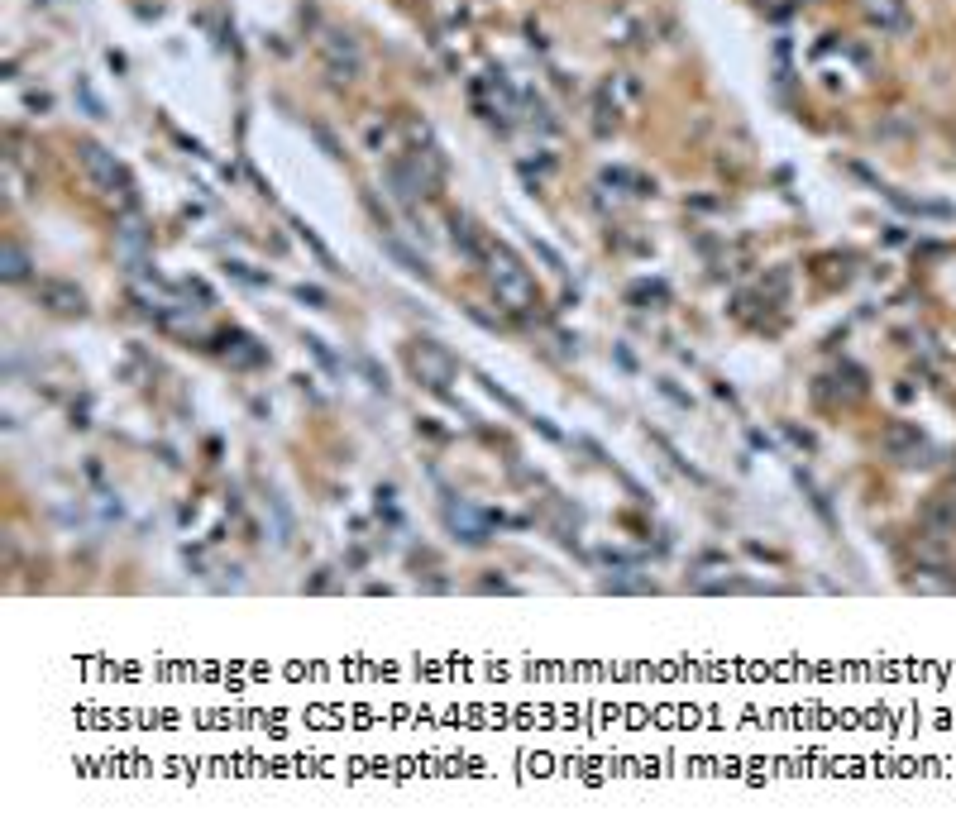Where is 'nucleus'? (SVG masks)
<instances>
[{
    "label": "nucleus",
    "instance_id": "20e7f679",
    "mask_svg": "<svg viewBox=\"0 0 956 836\" xmlns=\"http://www.w3.org/2000/svg\"><path fill=\"white\" fill-rule=\"evenodd\" d=\"M412 373L426 387H445L450 378H455V359H450L440 344H416L412 349Z\"/></svg>",
    "mask_w": 956,
    "mask_h": 836
},
{
    "label": "nucleus",
    "instance_id": "f03ea898",
    "mask_svg": "<svg viewBox=\"0 0 956 836\" xmlns=\"http://www.w3.org/2000/svg\"><path fill=\"white\" fill-rule=\"evenodd\" d=\"M77 158H82V168H87V177L101 187L106 196H120V201H130V172L120 168V158L110 149H101V144H82L77 149Z\"/></svg>",
    "mask_w": 956,
    "mask_h": 836
},
{
    "label": "nucleus",
    "instance_id": "f257e3e1",
    "mask_svg": "<svg viewBox=\"0 0 956 836\" xmlns=\"http://www.w3.org/2000/svg\"><path fill=\"white\" fill-rule=\"evenodd\" d=\"M483 268H488V282H493V292H498L502 306H512V311H531V306H536V282H531V273L522 268V258L512 254V249H502V244L488 239Z\"/></svg>",
    "mask_w": 956,
    "mask_h": 836
},
{
    "label": "nucleus",
    "instance_id": "7ed1b4c3",
    "mask_svg": "<svg viewBox=\"0 0 956 836\" xmlns=\"http://www.w3.org/2000/svg\"><path fill=\"white\" fill-rule=\"evenodd\" d=\"M321 58H326V67H330V77H335V82H359V72H364V53H359V43L349 39V34H335V29L321 39Z\"/></svg>",
    "mask_w": 956,
    "mask_h": 836
},
{
    "label": "nucleus",
    "instance_id": "423d86ee",
    "mask_svg": "<svg viewBox=\"0 0 956 836\" xmlns=\"http://www.w3.org/2000/svg\"><path fill=\"white\" fill-rule=\"evenodd\" d=\"M383 249H388V254L397 258V263H402V268H407L412 278H426V258H416L412 249L402 244V239H392V235H388V239H383Z\"/></svg>",
    "mask_w": 956,
    "mask_h": 836
},
{
    "label": "nucleus",
    "instance_id": "39448f33",
    "mask_svg": "<svg viewBox=\"0 0 956 836\" xmlns=\"http://www.w3.org/2000/svg\"><path fill=\"white\" fill-rule=\"evenodd\" d=\"M39 306L58 311V316H82V311H87V297H82L72 282H39Z\"/></svg>",
    "mask_w": 956,
    "mask_h": 836
},
{
    "label": "nucleus",
    "instance_id": "0eeeda50",
    "mask_svg": "<svg viewBox=\"0 0 956 836\" xmlns=\"http://www.w3.org/2000/svg\"><path fill=\"white\" fill-rule=\"evenodd\" d=\"M0 273H5V278H10V282H20L24 273H29V258H24L20 249L10 244V249H5V268H0Z\"/></svg>",
    "mask_w": 956,
    "mask_h": 836
}]
</instances>
